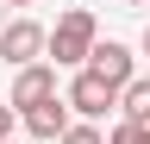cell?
Segmentation results:
<instances>
[{
	"instance_id": "cell-11",
	"label": "cell",
	"mask_w": 150,
	"mask_h": 144,
	"mask_svg": "<svg viewBox=\"0 0 150 144\" xmlns=\"http://www.w3.org/2000/svg\"><path fill=\"white\" fill-rule=\"evenodd\" d=\"M6 6H38V0H6Z\"/></svg>"
},
{
	"instance_id": "cell-9",
	"label": "cell",
	"mask_w": 150,
	"mask_h": 144,
	"mask_svg": "<svg viewBox=\"0 0 150 144\" xmlns=\"http://www.w3.org/2000/svg\"><path fill=\"white\" fill-rule=\"evenodd\" d=\"M63 144H106V132H100V125H88V119H75L69 132H63Z\"/></svg>"
},
{
	"instance_id": "cell-4",
	"label": "cell",
	"mask_w": 150,
	"mask_h": 144,
	"mask_svg": "<svg viewBox=\"0 0 150 144\" xmlns=\"http://www.w3.org/2000/svg\"><path fill=\"white\" fill-rule=\"evenodd\" d=\"M88 69H94V75H106L112 88H119V94H125L131 82H138V57H131V44H119V38H100V44H94Z\"/></svg>"
},
{
	"instance_id": "cell-13",
	"label": "cell",
	"mask_w": 150,
	"mask_h": 144,
	"mask_svg": "<svg viewBox=\"0 0 150 144\" xmlns=\"http://www.w3.org/2000/svg\"><path fill=\"white\" fill-rule=\"evenodd\" d=\"M125 6H144V0H125Z\"/></svg>"
},
{
	"instance_id": "cell-10",
	"label": "cell",
	"mask_w": 150,
	"mask_h": 144,
	"mask_svg": "<svg viewBox=\"0 0 150 144\" xmlns=\"http://www.w3.org/2000/svg\"><path fill=\"white\" fill-rule=\"evenodd\" d=\"M13 125H25V119H19V106H13V100H0V144L13 138Z\"/></svg>"
},
{
	"instance_id": "cell-14",
	"label": "cell",
	"mask_w": 150,
	"mask_h": 144,
	"mask_svg": "<svg viewBox=\"0 0 150 144\" xmlns=\"http://www.w3.org/2000/svg\"><path fill=\"white\" fill-rule=\"evenodd\" d=\"M6 144H19V138H6Z\"/></svg>"
},
{
	"instance_id": "cell-12",
	"label": "cell",
	"mask_w": 150,
	"mask_h": 144,
	"mask_svg": "<svg viewBox=\"0 0 150 144\" xmlns=\"http://www.w3.org/2000/svg\"><path fill=\"white\" fill-rule=\"evenodd\" d=\"M144 57H150V31H144Z\"/></svg>"
},
{
	"instance_id": "cell-7",
	"label": "cell",
	"mask_w": 150,
	"mask_h": 144,
	"mask_svg": "<svg viewBox=\"0 0 150 144\" xmlns=\"http://www.w3.org/2000/svg\"><path fill=\"white\" fill-rule=\"evenodd\" d=\"M119 113H125V119H138V125H150V75H138V82L119 94Z\"/></svg>"
},
{
	"instance_id": "cell-1",
	"label": "cell",
	"mask_w": 150,
	"mask_h": 144,
	"mask_svg": "<svg viewBox=\"0 0 150 144\" xmlns=\"http://www.w3.org/2000/svg\"><path fill=\"white\" fill-rule=\"evenodd\" d=\"M94 44H100L94 13H88V6H69L63 19H56V31H50V63L81 75V69H88V57H94Z\"/></svg>"
},
{
	"instance_id": "cell-2",
	"label": "cell",
	"mask_w": 150,
	"mask_h": 144,
	"mask_svg": "<svg viewBox=\"0 0 150 144\" xmlns=\"http://www.w3.org/2000/svg\"><path fill=\"white\" fill-rule=\"evenodd\" d=\"M0 57H6L13 69H31V63H50V31L38 25V19H6L0 25Z\"/></svg>"
},
{
	"instance_id": "cell-6",
	"label": "cell",
	"mask_w": 150,
	"mask_h": 144,
	"mask_svg": "<svg viewBox=\"0 0 150 144\" xmlns=\"http://www.w3.org/2000/svg\"><path fill=\"white\" fill-rule=\"evenodd\" d=\"M69 100L56 94V100H44V106H31L25 113V138H38V144H63V132H69Z\"/></svg>"
},
{
	"instance_id": "cell-8",
	"label": "cell",
	"mask_w": 150,
	"mask_h": 144,
	"mask_svg": "<svg viewBox=\"0 0 150 144\" xmlns=\"http://www.w3.org/2000/svg\"><path fill=\"white\" fill-rule=\"evenodd\" d=\"M106 144H150V125H138V119H119L106 132Z\"/></svg>"
},
{
	"instance_id": "cell-3",
	"label": "cell",
	"mask_w": 150,
	"mask_h": 144,
	"mask_svg": "<svg viewBox=\"0 0 150 144\" xmlns=\"http://www.w3.org/2000/svg\"><path fill=\"white\" fill-rule=\"evenodd\" d=\"M69 113L75 119H88V125H100L106 113H112V106H119V88H112L106 75H94V69H81V75H69Z\"/></svg>"
},
{
	"instance_id": "cell-5",
	"label": "cell",
	"mask_w": 150,
	"mask_h": 144,
	"mask_svg": "<svg viewBox=\"0 0 150 144\" xmlns=\"http://www.w3.org/2000/svg\"><path fill=\"white\" fill-rule=\"evenodd\" d=\"M6 100L19 106V119H25L31 106L56 100V63H31V69H19V75H13V94H6Z\"/></svg>"
}]
</instances>
